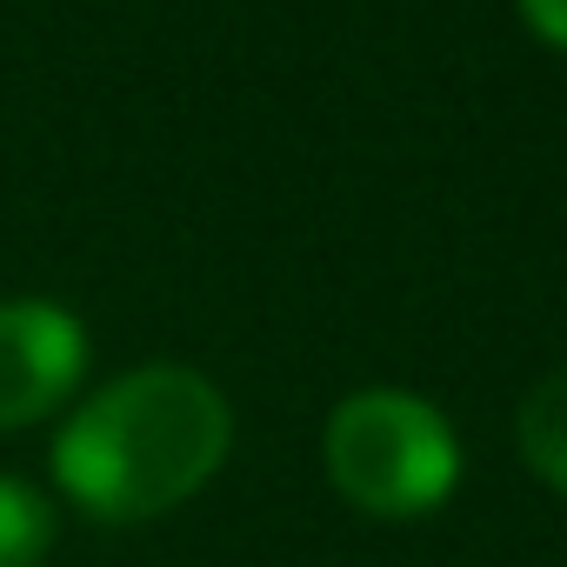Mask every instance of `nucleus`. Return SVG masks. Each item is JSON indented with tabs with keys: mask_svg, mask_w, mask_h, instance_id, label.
Returning a JSON list of instances; mask_svg holds the SVG:
<instances>
[{
	"mask_svg": "<svg viewBox=\"0 0 567 567\" xmlns=\"http://www.w3.org/2000/svg\"><path fill=\"white\" fill-rule=\"evenodd\" d=\"M234 447L227 394L181 361L127 368L94 388L54 434V487L94 520H154L194 501Z\"/></svg>",
	"mask_w": 567,
	"mask_h": 567,
	"instance_id": "1",
	"label": "nucleus"
},
{
	"mask_svg": "<svg viewBox=\"0 0 567 567\" xmlns=\"http://www.w3.org/2000/svg\"><path fill=\"white\" fill-rule=\"evenodd\" d=\"M321 467L348 507L374 520H421L461 487V434L408 388H361L328 414Z\"/></svg>",
	"mask_w": 567,
	"mask_h": 567,
	"instance_id": "2",
	"label": "nucleus"
},
{
	"mask_svg": "<svg viewBox=\"0 0 567 567\" xmlns=\"http://www.w3.org/2000/svg\"><path fill=\"white\" fill-rule=\"evenodd\" d=\"M87 374V328L54 301H0V427L48 421Z\"/></svg>",
	"mask_w": 567,
	"mask_h": 567,
	"instance_id": "3",
	"label": "nucleus"
},
{
	"mask_svg": "<svg viewBox=\"0 0 567 567\" xmlns=\"http://www.w3.org/2000/svg\"><path fill=\"white\" fill-rule=\"evenodd\" d=\"M514 441H520V461L540 487L567 494V368L534 381L520 414H514Z\"/></svg>",
	"mask_w": 567,
	"mask_h": 567,
	"instance_id": "4",
	"label": "nucleus"
},
{
	"mask_svg": "<svg viewBox=\"0 0 567 567\" xmlns=\"http://www.w3.org/2000/svg\"><path fill=\"white\" fill-rule=\"evenodd\" d=\"M54 547V507L21 474H0V567H41Z\"/></svg>",
	"mask_w": 567,
	"mask_h": 567,
	"instance_id": "5",
	"label": "nucleus"
},
{
	"mask_svg": "<svg viewBox=\"0 0 567 567\" xmlns=\"http://www.w3.org/2000/svg\"><path fill=\"white\" fill-rule=\"evenodd\" d=\"M520 21H527L547 48H567V0H520Z\"/></svg>",
	"mask_w": 567,
	"mask_h": 567,
	"instance_id": "6",
	"label": "nucleus"
}]
</instances>
